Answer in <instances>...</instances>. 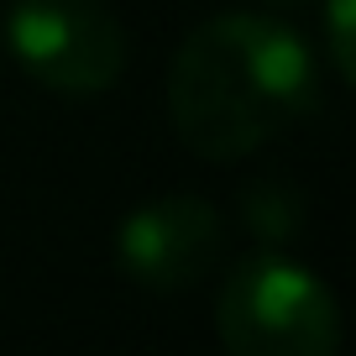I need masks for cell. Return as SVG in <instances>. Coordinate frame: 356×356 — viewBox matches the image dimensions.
<instances>
[{
	"label": "cell",
	"mask_w": 356,
	"mask_h": 356,
	"mask_svg": "<svg viewBox=\"0 0 356 356\" xmlns=\"http://www.w3.org/2000/svg\"><path fill=\"white\" fill-rule=\"evenodd\" d=\"M220 346L236 356H335L341 309L309 267L278 252H257L225 273L215 299Z\"/></svg>",
	"instance_id": "7a4b0ae2"
},
{
	"label": "cell",
	"mask_w": 356,
	"mask_h": 356,
	"mask_svg": "<svg viewBox=\"0 0 356 356\" xmlns=\"http://www.w3.org/2000/svg\"><path fill=\"white\" fill-rule=\"evenodd\" d=\"M241 220H246V231H252L257 241L283 246V241H293L299 225H304V200H299L293 184H283V178H262V184L246 189Z\"/></svg>",
	"instance_id": "5b68a950"
},
{
	"label": "cell",
	"mask_w": 356,
	"mask_h": 356,
	"mask_svg": "<svg viewBox=\"0 0 356 356\" xmlns=\"http://www.w3.org/2000/svg\"><path fill=\"white\" fill-rule=\"evenodd\" d=\"M225 241L220 210L204 204L200 194H163L121 220L115 231V257H121L126 278L152 293H178L200 283L215 267Z\"/></svg>",
	"instance_id": "277c9868"
},
{
	"label": "cell",
	"mask_w": 356,
	"mask_h": 356,
	"mask_svg": "<svg viewBox=\"0 0 356 356\" xmlns=\"http://www.w3.org/2000/svg\"><path fill=\"white\" fill-rule=\"evenodd\" d=\"M6 47L53 95H100L126 68V32L100 0H16Z\"/></svg>",
	"instance_id": "3957f363"
},
{
	"label": "cell",
	"mask_w": 356,
	"mask_h": 356,
	"mask_svg": "<svg viewBox=\"0 0 356 356\" xmlns=\"http://www.w3.org/2000/svg\"><path fill=\"white\" fill-rule=\"evenodd\" d=\"M320 63L293 26L252 11L200 22L168 68V115L178 142L204 163L257 152L314 115Z\"/></svg>",
	"instance_id": "6da1fadb"
},
{
	"label": "cell",
	"mask_w": 356,
	"mask_h": 356,
	"mask_svg": "<svg viewBox=\"0 0 356 356\" xmlns=\"http://www.w3.org/2000/svg\"><path fill=\"white\" fill-rule=\"evenodd\" d=\"M325 26H330V63H335V74L351 79L356 74V63H351V0H330Z\"/></svg>",
	"instance_id": "8992f818"
}]
</instances>
